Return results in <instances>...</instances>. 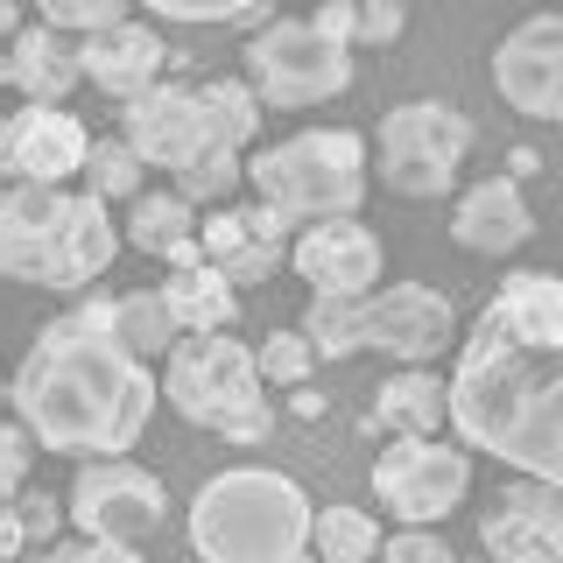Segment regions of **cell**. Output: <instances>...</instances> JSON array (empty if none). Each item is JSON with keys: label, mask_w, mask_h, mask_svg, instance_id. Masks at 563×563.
Listing matches in <instances>:
<instances>
[{"label": "cell", "mask_w": 563, "mask_h": 563, "mask_svg": "<svg viewBox=\"0 0 563 563\" xmlns=\"http://www.w3.org/2000/svg\"><path fill=\"white\" fill-rule=\"evenodd\" d=\"M451 422L521 479L563 486V275L521 268L486 296L451 374Z\"/></svg>", "instance_id": "cell-1"}, {"label": "cell", "mask_w": 563, "mask_h": 563, "mask_svg": "<svg viewBox=\"0 0 563 563\" xmlns=\"http://www.w3.org/2000/svg\"><path fill=\"white\" fill-rule=\"evenodd\" d=\"M155 395L163 380L113 331V303H78L49 317L14 374V416L35 430V444L85 457V465L128 451L148 430Z\"/></svg>", "instance_id": "cell-2"}, {"label": "cell", "mask_w": 563, "mask_h": 563, "mask_svg": "<svg viewBox=\"0 0 563 563\" xmlns=\"http://www.w3.org/2000/svg\"><path fill=\"white\" fill-rule=\"evenodd\" d=\"M113 205L64 184H14L0 198V268L29 289H85L120 254Z\"/></svg>", "instance_id": "cell-3"}, {"label": "cell", "mask_w": 563, "mask_h": 563, "mask_svg": "<svg viewBox=\"0 0 563 563\" xmlns=\"http://www.w3.org/2000/svg\"><path fill=\"white\" fill-rule=\"evenodd\" d=\"M310 528V493L268 465H233L190 500V550L205 563H303Z\"/></svg>", "instance_id": "cell-4"}, {"label": "cell", "mask_w": 563, "mask_h": 563, "mask_svg": "<svg viewBox=\"0 0 563 563\" xmlns=\"http://www.w3.org/2000/svg\"><path fill=\"white\" fill-rule=\"evenodd\" d=\"M352 0H324L317 14H282V22H261L254 43H246V85L261 92V106H282V113H303V106H324L352 85Z\"/></svg>", "instance_id": "cell-5"}, {"label": "cell", "mask_w": 563, "mask_h": 563, "mask_svg": "<svg viewBox=\"0 0 563 563\" xmlns=\"http://www.w3.org/2000/svg\"><path fill=\"white\" fill-rule=\"evenodd\" d=\"M261 360L246 352L240 339H225V331H184L169 352V409L184 422H198V430H219L225 444H261V437L275 430L268 416V395H261Z\"/></svg>", "instance_id": "cell-6"}, {"label": "cell", "mask_w": 563, "mask_h": 563, "mask_svg": "<svg viewBox=\"0 0 563 563\" xmlns=\"http://www.w3.org/2000/svg\"><path fill=\"white\" fill-rule=\"evenodd\" d=\"M246 184L261 190V205L289 211L296 225L352 219L366 198V141L352 128H303L275 148H261L246 163Z\"/></svg>", "instance_id": "cell-7"}, {"label": "cell", "mask_w": 563, "mask_h": 563, "mask_svg": "<svg viewBox=\"0 0 563 563\" xmlns=\"http://www.w3.org/2000/svg\"><path fill=\"white\" fill-rule=\"evenodd\" d=\"M380 148V184L395 198H451L457 169L472 155V120L444 99H401L374 128Z\"/></svg>", "instance_id": "cell-8"}, {"label": "cell", "mask_w": 563, "mask_h": 563, "mask_svg": "<svg viewBox=\"0 0 563 563\" xmlns=\"http://www.w3.org/2000/svg\"><path fill=\"white\" fill-rule=\"evenodd\" d=\"M465 493H472V457L457 444H444V437H395L374 457V500L395 507L401 528L444 521Z\"/></svg>", "instance_id": "cell-9"}, {"label": "cell", "mask_w": 563, "mask_h": 563, "mask_svg": "<svg viewBox=\"0 0 563 563\" xmlns=\"http://www.w3.org/2000/svg\"><path fill=\"white\" fill-rule=\"evenodd\" d=\"M64 507H70V521H78V536H106V542H141L169 515L163 479H155L148 465H134V457H92V465L70 479Z\"/></svg>", "instance_id": "cell-10"}, {"label": "cell", "mask_w": 563, "mask_h": 563, "mask_svg": "<svg viewBox=\"0 0 563 563\" xmlns=\"http://www.w3.org/2000/svg\"><path fill=\"white\" fill-rule=\"evenodd\" d=\"M366 324V352H387L395 366H430L437 352H451L457 339V310L444 289L430 282H395V289H374L360 303Z\"/></svg>", "instance_id": "cell-11"}, {"label": "cell", "mask_w": 563, "mask_h": 563, "mask_svg": "<svg viewBox=\"0 0 563 563\" xmlns=\"http://www.w3.org/2000/svg\"><path fill=\"white\" fill-rule=\"evenodd\" d=\"M493 92L528 120H563V8L528 14L493 49Z\"/></svg>", "instance_id": "cell-12"}, {"label": "cell", "mask_w": 563, "mask_h": 563, "mask_svg": "<svg viewBox=\"0 0 563 563\" xmlns=\"http://www.w3.org/2000/svg\"><path fill=\"white\" fill-rule=\"evenodd\" d=\"M479 542L493 563H563V486H500L479 515Z\"/></svg>", "instance_id": "cell-13"}, {"label": "cell", "mask_w": 563, "mask_h": 563, "mask_svg": "<svg viewBox=\"0 0 563 563\" xmlns=\"http://www.w3.org/2000/svg\"><path fill=\"white\" fill-rule=\"evenodd\" d=\"M128 141H134V155L148 169H184L198 148H211V141H225L219 128H211V113H205V85H155V92H141L128 113ZM233 148V141H225Z\"/></svg>", "instance_id": "cell-14"}, {"label": "cell", "mask_w": 563, "mask_h": 563, "mask_svg": "<svg viewBox=\"0 0 563 563\" xmlns=\"http://www.w3.org/2000/svg\"><path fill=\"white\" fill-rule=\"evenodd\" d=\"M92 163V134L78 128V113L64 106H22L8 113V134H0V169L14 184H70Z\"/></svg>", "instance_id": "cell-15"}, {"label": "cell", "mask_w": 563, "mask_h": 563, "mask_svg": "<svg viewBox=\"0 0 563 563\" xmlns=\"http://www.w3.org/2000/svg\"><path fill=\"white\" fill-rule=\"evenodd\" d=\"M289 268L310 282V296H352V303H366L380 282V240L360 219H324L296 240Z\"/></svg>", "instance_id": "cell-16"}, {"label": "cell", "mask_w": 563, "mask_h": 563, "mask_svg": "<svg viewBox=\"0 0 563 563\" xmlns=\"http://www.w3.org/2000/svg\"><path fill=\"white\" fill-rule=\"evenodd\" d=\"M289 225L296 219L275 205H219L205 219V261H219L233 282H268L282 268V254H296Z\"/></svg>", "instance_id": "cell-17"}, {"label": "cell", "mask_w": 563, "mask_h": 563, "mask_svg": "<svg viewBox=\"0 0 563 563\" xmlns=\"http://www.w3.org/2000/svg\"><path fill=\"white\" fill-rule=\"evenodd\" d=\"M78 57H85V85H99L106 99H128V106L163 85V64H176L169 49H163V35L141 29V22H120V29L85 35Z\"/></svg>", "instance_id": "cell-18"}, {"label": "cell", "mask_w": 563, "mask_h": 563, "mask_svg": "<svg viewBox=\"0 0 563 563\" xmlns=\"http://www.w3.org/2000/svg\"><path fill=\"white\" fill-rule=\"evenodd\" d=\"M528 233H536V211H528L515 176L472 184L451 211V240L465 246V254H515V246H528Z\"/></svg>", "instance_id": "cell-19"}, {"label": "cell", "mask_w": 563, "mask_h": 563, "mask_svg": "<svg viewBox=\"0 0 563 563\" xmlns=\"http://www.w3.org/2000/svg\"><path fill=\"white\" fill-rule=\"evenodd\" d=\"M128 246L169 261V268H198L205 261V219L184 190H141L128 205Z\"/></svg>", "instance_id": "cell-20"}, {"label": "cell", "mask_w": 563, "mask_h": 563, "mask_svg": "<svg viewBox=\"0 0 563 563\" xmlns=\"http://www.w3.org/2000/svg\"><path fill=\"white\" fill-rule=\"evenodd\" d=\"M85 78V57L64 29L35 22V29H14V49H8V85L22 92L29 106H64V92Z\"/></svg>", "instance_id": "cell-21"}, {"label": "cell", "mask_w": 563, "mask_h": 563, "mask_svg": "<svg viewBox=\"0 0 563 563\" xmlns=\"http://www.w3.org/2000/svg\"><path fill=\"white\" fill-rule=\"evenodd\" d=\"M451 422V380H437L430 366H401L374 387V430L395 437H437Z\"/></svg>", "instance_id": "cell-22"}, {"label": "cell", "mask_w": 563, "mask_h": 563, "mask_svg": "<svg viewBox=\"0 0 563 563\" xmlns=\"http://www.w3.org/2000/svg\"><path fill=\"white\" fill-rule=\"evenodd\" d=\"M163 303L176 310V324H184V331H233L240 289H233V275H225L219 261H198V268H169Z\"/></svg>", "instance_id": "cell-23"}, {"label": "cell", "mask_w": 563, "mask_h": 563, "mask_svg": "<svg viewBox=\"0 0 563 563\" xmlns=\"http://www.w3.org/2000/svg\"><path fill=\"white\" fill-rule=\"evenodd\" d=\"M310 550L317 563H380V521L366 507H317V528H310Z\"/></svg>", "instance_id": "cell-24"}, {"label": "cell", "mask_w": 563, "mask_h": 563, "mask_svg": "<svg viewBox=\"0 0 563 563\" xmlns=\"http://www.w3.org/2000/svg\"><path fill=\"white\" fill-rule=\"evenodd\" d=\"M113 331L128 339L141 360H155V352H176V310L163 303V289H128V296H113Z\"/></svg>", "instance_id": "cell-25"}, {"label": "cell", "mask_w": 563, "mask_h": 563, "mask_svg": "<svg viewBox=\"0 0 563 563\" xmlns=\"http://www.w3.org/2000/svg\"><path fill=\"white\" fill-rule=\"evenodd\" d=\"M303 331H310L317 360H352V352H366V324H360V303H352V296H310Z\"/></svg>", "instance_id": "cell-26"}, {"label": "cell", "mask_w": 563, "mask_h": 563, "mask_svg": "<svg viewBox=\"0 0 563 563\" xmlns=\"http://www.w3.org/2000/svg\"><path fill=\"white\" fill-rule=\"evenodd\" d=\"M240 148H225V141H211V148H198L184 169H176V190H184L190 205H233V190H240Z\"/></svg>", "instance_id": "cell-27"}, {"label": "cell", "mask_w": 563, "mask_h": 563, "mask_svg": "<svg viewBox=\"0 0 563 563\" xmlns=\"http://www.w3.org/2000/svg\"><path fill=\"white\" fill-rule=\"evenodd\" d=\"M141 169H148V163H141V155H134V141L128 134H120V141H92V163H85V190H92V198H106V205H113V198H141Z\"/></svg>", "instance_id": "cell-28"}, {"label": "cell", "mask_w": 563, "mask_h": 563, "mask_svg": "<svg viewBox=\"0 0 563 563\" xmlns=\"http://www.w3.org/2000/svg\"><path fill=\"white\" fill-rule=\"evenodd\" d=\"M70 515V507H57V493H14V507H8V536H0V550L8 556H22L35 550V542H57V521Z\"/></svg>", "instance_id": "cell-29"}, {"label": "cell", "mask_w": 563, "mask_h": 563, "mask_svg": "<svg viewBox=\"0 0 563 563\" xmlns=\"http://www.w3.org/2000/svg\"><path fill=\"white\" fill-rule=\"evenodd\" d=\"M254 360H261V380L268 387H296V380H310L317 345H310L303 324H289V331H268V339L254 345Z\"/></svg>", "instance_id": "cell-30"}, {"label": "cell", "mask_w": 563, "mask_h": 563, "mask_svg": "<svg viewBox=\"0 0 563 563\" xmlns=\"http://www.w3.org/2000/svg\"><path fill=\"white\" fill-rule=\"evenodd\" d=\"M35 8H43V22L49 29H78V35H99V29H120V8H128V0H35Z\"/></svg>", "instance_id": "cell-31"}, {"label": "cell", "mask_w": 563, "mask_h": 563, "mask_svg": "<svg viewBox=\"0 0 563 563\" xmlns=\"http://www.w3.org/2000/svg\"><path fill=\"white\" fill-rule=\"evenodd\" d=\"M148 8L169 22H254L261 0H148Z\"/></svg>", "instance_id": "cell-32"}, {"label": "cell", "mask_w": 563, "mask_h": 563, "mask_svg": "<svg viewBox=\"0 0 563 563\" xmlns=\"http://www.w3.org/2000/svg\"><path fill=\"white\" fill-rule=\"evenodd\" d=\"M380 563H457V550L437 536V528H395L387 550H380Z\"/></svg>", "instance_id": "cell-33"}, {"label": "cell", "mask_w": 563, "mask_h": 563, "mask_svg": "<svg viewBox=\"0 0 563 563\" xmlns=\"http://www.w3.org/2000/svg\"><path fill=\"white\" fill-rule=\"evenodd\" d=\"M29 457H35V430L14 416L8 430H0V486L8 493H29Z\"/></svg>", "instance_id": "cell-34"}, {"label": "cell", "mask_w": 563, "mask_h": 563, "mask_svg": "<svg viewBox=\"0 0 563 563\" xmlns=\"http://www.w3.org/2000/svg\"><path fill=\"white\" fill-rule=\"evenodd\" d=\"M352 29H360V43H395L409 29V8L401 0H352Z\"/></svg>", "instance_id": "cell-35"}, {"label": "cell", "mask_w": 563, "mask_h": 563, "mask_svg": "<svg viewBox=\"0 0 563 563\" xmlns=\"http://www.w3.org/2000/svg\"><path fill=\"white\" fill-rule=\"evenodd\" d=\"M49 563H141L134 542H106V536H78V542H49Z\"/></svg>", "instance_id": "cell-36"}, {"label": "cell", "mask_w": 563, "mask_h": 563, "mask_svg": "<svg viewBox=\"0 0 563 563\" xmlns=\"http://www.w3.org/2000/svg\"><path fill=\"white\" fill-rule=\"evenodd\" d=\"M507 163H515L507 176H515V184H521V176H536V148H515V155H507Z\"/></svg>", "instance_id": "cell-37"}]
</instances>
